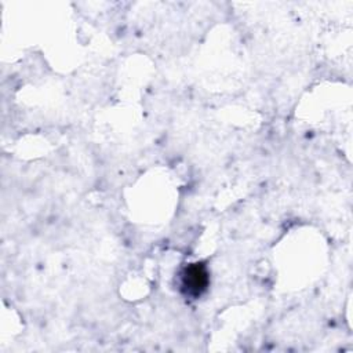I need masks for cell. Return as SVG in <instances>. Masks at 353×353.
<instances>
[{
	"label": "cell",
	"mask_w": 353,
	"mask_h": 353,
	"mask_svg": "<svg viewBox=\"0 0 353 353\" xmlns=\"http://www.w3.org/2000/svg\"><path fill=\"white\" fill-rule=\"evenodd\" d=\"M210 274L203 263H190L182 273V290L186 295L200 296L208 285Z\"/></svg>",
	"instance_id": "cell-1"
}]
</instances>
